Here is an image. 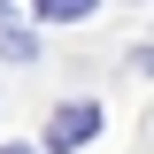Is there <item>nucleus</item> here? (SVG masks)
I'll return each instance as SVG.
<instances>
[{"label": "nucleus", "instance_id": "f257e3e1", "mask_svg": "<svg viewBox=\"0 0 154 154\" xmlns=\"http://www.w3.org/2000/svg\"><path fill=\"white\" fill-rule=\"evenodd\" d=\"M100 139V108L93 100H69V108H54V123H46V154H77Z\"/></svg>", "mask_w": 154, "mask_h": 154}, {"label": "nucleus", "instance_id": "f03ea898", "mask_svg": "<svg viewBox=\"0 0 154 154\" xmlns=\"http://www.w3.org/2000/svg\"><path fill=\"white\" fill-rule=\"evenodd\" d=\"M31 16H46V23H85L93 0H31Z\"/></svg>", "mask_w": 154, "mask_h": 154}, {"label": "nucleus", "instance_id": "7ed1b4c3", "mask_svg": "<svg viewBox=\"0 0 154 154\" xmlns=\"http://www.w3.org/2000/svg\"><path fill=\"white\" fill-rule=\"evenodd\" d=\"M0 54H8V62H31V38H23L16 23H8V31H0Z\"/></svg>", "mask_w": 154, "mask_h": 154}, {"label": "nucleus", "instance_id": "20e7f679", "mask_svg": "<svg viewBox=\"0 0 154 154\" xmlns=\"http://www.w3.org/2000/svg\"><path fill=\"white\" fill-rule=\"evenodd\" d=\"M0 16H16V0H0Z\"/></svg>", "mask_w": 154, "mask_h": 154}, {"label": "nucleus", "instance_id": "39448f33", "mask_svg": "<svg viewBox=\"0 0 154 154\" xmlns=\"http://www.w3.org/2000/svg\"><path fill=\"white\" fill-rule=\"evenodd\" d=\"M0 154H31V146H0Z\"/></svg>", "mask_w": 154, "mask_h": 154}]
</instances>
